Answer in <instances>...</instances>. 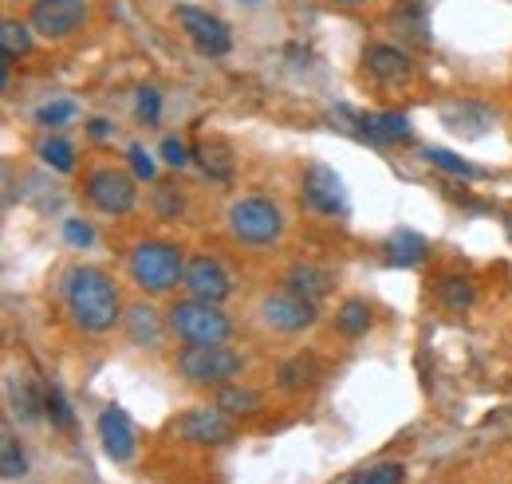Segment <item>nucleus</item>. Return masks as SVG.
<instances>
[{"instance_id":"1","label":"nucleus","mask_w":512,"mask_h":484,"mask_svg":"<svg viewBox=\"0 0 512 484\" xmlns=\"http://www.w3.org/2000/svg\"><path fill=\"white\" fill-rule=\"evenodd\" d=\"M64 303L71 311V323L91 335L111 331L119 323V307H123L115 280L91 264H79L64 276Z\"/></svg>"},{"instance_id":"2","label":"nucleus","mask_w":512,"mask_h":484,"mask_svg":"<svg viewBox=\"0 0 512 484\" xmlns=\"http://www.w3.org/2000/svg\"><path fill=\"white\" fill-rule=\"evenodd\" d=\"M127 272L142 292L162 296V292H170L178 280H186V256H182L178 244H170V241H142V244H134V252H130Z\"/></svg>"},{"instance_id":"3","label":"nucleus","mask_w":512,"mask_h":484,"mask_svg":"<svg viewBox=\"0 0 512 484\" xmlns=\"http://www.w3.org/2000/svg\"><path fill=\"white\" fill-rule=\"evenodd\" d=\"M241 370H245V359L225 343H190L178 351V374L190 386L221 390V386H233Z\"/></svg>"},{"instance_id":"4","label":"nucleus","mask_w":512,"mask_h":484,"mask_svg":"<svg viewBox=\"0 0 512 484\" xmlns=\"http://www.w3.org/2000/svg\"><path fill=\"white\" fill-rule=\"evenodd\" d=\"M170 331L186 343H229L233 323L209 300H182L170 307Z\"/></svg>"},{"instance_id":"5","label":"nucleus","mask_w":512,"mask_h":484,"mask_svg":"<svg viewBox=\"0 0 512 484\" xmlns=\"http://www.w3.org/2000/svg\"><path fill=\"white\" fill-rule=\"evenodd\" d=\"M229 233L241 244H272L284 233V213L268 197H241L229 209Z\"/></svg>"},{"instance_id":"6","label":"nucleus","mask_w":512,"mask_h":484,"mask_svg":"<svg viewBox=\"0 0 512 484\" xmlns=\"http://www.w3.org/2000/svg\"><path fill=\"white\" fill-rule=\"evenodd\" d=\"M316 319H320L316 303L304 300V296L292 292V288L268 292V296L260 300V323L272 327V331H280V335H300V331L316 327Z\"/></svg>"},{"instance_id":"7","label":"nucleus","mask_w":512,"mask_h":484,"mask_svg":"<svg viewBox=\"0 0 512 484\" xmlns=\"http://www.w3.org/2000/svg\"><path fill=\"white\" fill-rule=\"evenodd\" d=\"M83 189H87V201L99 213H107V217H127L130 209L138 205V185H134V178L123 174V170H115V166L91 170Z\"/></svg>"},{"instance_id":"8","label":"nucleus","mask_w":512,"mask_h":484,"mask_svg":"<svg viewBox=\"0 0 512 484\" xmlns=\"http://www.w3.org/2000/svg\"><path fill=\"white\" fill-rule=\"evenodd\" d=\"M174 16H178L182 32L190 36V44L201 56H225L233 48V32H229V24L221 16H213V12L197 8V4H178Z\"/></svg>"},{"instance_id":"9","label":"nucleus","mask_w":512,"mask_h":484,"mask_svg":"<svg viewBox=\"0 0 512 484\" xmlns=\"http://www.w3.org/2000/svg\"><path fill=\"white\" fill-rule=\"evenodd\" d=\"M28 24L44 40H67L87 24V0H32Z\"/></svg>"},{"instance_id":"10","label":"nucleus","mask_w":512,"mask_h":484,"mask_svg":"<svg viewBox=\"0 0 512 484\" xmlns=\"http://www.w3.org/2000/svg\"><path fill=\"white\" fill-rule=\"evenodd\" d=\"M304 205L320 217H343L347 213V189H343V178L327 166V162H312L304 170V189H300Z\"/></svg>"},{"instance_id":"11","label":"nucleus","mask_w":512,"mask_h":484,"mask_svg":"<svg viewBox=\"0 0 512 484\" xmlns=\"http://www.w3.org/2000/svg\"><path fill=\"white\" fill-rule=\"evenodd\" d=\"M174 433L190 445H225L233 441V418L221 406H193L174 422Z\"/></svg>"},{"instance_id":"12","label":"nucleus","mask_w":512,"mask_h":484,"mask_svg":"<svg viewBox=\"0 0 512 484\" xmlns=\"http://www.w3.org/2000/svg\"><path fill=\"white\" fill-rule=\"evenodd\" d=\"M182 284L190 288L193 300L221 303L233 296V276H229V268L217 256H193L190 264H186V280Z\"/></svg>"},{"instance_id":"13","label":"nucleus","mask_w":512,"mask_h":484,"mask_svg":"<svg viewBox=\"0 0 512 484\" xmlns=\"http://www.w3.org/2000/svg\"><path fill=\"white\" fill-rule=\"evenodd\" d=\"M99 441H103V453L115 465H130L138 457V433L130 425L127 410H119V406H107L99 414Z\"/></svg>"},{"instance_id":"14","label":"nucleus","mask_w":512,"mask_h":484,"mask_svg":"<svg viewBox=\"0 0 512 484\" xmlns=\"http://www.w3.org/2000/svg\"><path fill=\"white\" fill-rule=\"evenodd\" d=\"M363 67H367V75H371L379 87H406V83L414 79L410 56L398 52V48H390V44H371V48L363 52Z\"/></svg>"},{"instance_id":"15","label":"nucleus","mask_w":512,"mask_h":484,"mask_svg":"<svg viewBox=\"0 0 512 484\" xmlns=\"http://www.w3.org/2000/svg\"><path fill=\"white\" fill-rule=\"evenodd\" d=\"M359 134L375 146H406L414 138V126L398 111H379V115H363L359 119Z\"/></svg>"},{"instance_id":"16","label":"nucleus","mask_w":512,"mask_h":484,"mask_svg":"<svg viewBox=\"0 0 512 484\" xmlns=\"http://www.w3.org/2000/svg\"><path fill=\"white\" fill-rule=\"evenodd\" d=\"M4 394H8L12 414H16L24 425H32L44 418V398L36 394V382H32L28 374H8V378H4Z\"/></svg>"},{"instance_id":"17","label":"nucleus","mask_w":512,"mask_h":484,"mask_svg":"<svg viewBox=\"0 0 512 484\" xmlns=\"http://www.w3.org/2000/svg\"><path fill=\"white\" fill-rule=\"evenodd\" d=\"M426 252H430V244H426L422 233H414V229H398L383 244V260L390 268H414V264L426 260Z\"/></svg>"},{"instance_id":"18","label":"nucleus","mask_w":512,"mask_h":484,"mask_svg":"<svg viewBox=\"0 0 512 484\" xmlns=\"http://www.w3.org/2000/svg\"><path fill=\"white\" fill-rule=\"evenodd\" d=\"M320 374H323V366L316 355H292L288 363H280V370H276V386H280L284 394H300V390L316 386Z\"/></svg>"},{"instance_id":"19","label":"nucleus","mask_w":512,"mask_h":484,"mask_svg":"<svg viewBox=\"0 0 512 484\" xmlns=\"http://www.w3.org/2000/svg\"><path fill=\"white\" fill-rule=\"evenodd\" d=\"M442 122H446L453 134L481 138V134L493 126V115H489L485 107H473V103H446V107H442Z\"/></svg>"},{"instance_id":"20","label":"nucleus","mask_w":512,"mask_h":484,"mask_svg":"<svg viewBox=\"0 0 512 484\" xmlns=\"http://www.w3.org/2000/svg\"><path fill=\"white\" fill-rule=\"evenodd\" d=\"M127 335L130 343L150 347V351L162 343V319H158V311L150 303H134L127 311Z\"/></svg>"},{"instance_id":"21","label":"nucleus","mask_w":512,"mask_h":484,"mask_svg":"<svg viewBox=\"0 0 512 484\" xmlns=\"http://www.w3.org/2000/svg\"><path fill=\"white\" fill-rule=\"evenodd\" d=\"M284 288L300 292L304 300L320 303L323 296H327V288H331V272H323L316 264H296V268L284 276Z\"/></svg>"},{"instance_id":"22","label":"nucleus","mask_w":512,"mask_h":484,"mask_svg":"<svg viewBox=\"0 0 512 484\" xmlns=\"http://www.w3.org/2000/svg\"><path fill=\"white\" fill-rule=\"evenodd\" d=\"M217 406L229 414V418H253L264 410V398L249 390V386H221V394H217Z\"/></svg>"},{"instance_id":"23","label":"nucleus","mask_w":512,"mask_h":484,"mask_svg":"<svg viewBox=\"0 0 512 484\" xmlns=\"http://www.w3.org/2000/svg\"><path fill=\"white\" fill-rule=\"evenodd\" d=\"M438 303L446 311H469L477 303V288L469 276H442L438 280Z\"/></svg>"},{"instance_id":"24","label":"nucleus","mask_w":512,"mask_h":484,"mask_svg":"<svg viewBox=\"0 0 512 484\" xmlns=\"http://www.w3.org/2000/svg\"><path fill=\"white\" fill-rule=\"evenodd\" d=\"M335 327H339V335H347V339L367 335V331H371V307H367V300L339 303V311H335Z\"/></svg>"},{"instance_id":"25","label":"nucleus","mask_w":512,"mask_h":484,"mask_svg":"<svg viewBox=\"0 0 512 484\" xmlns=\"http://www.w3.org/2000/svg\"><path fill=\"white\" fill-rule=\"evenodd\" d=\"M193 158L201 162V170H205L209 178H217V182L233 178V158H229V146H225V142H201V146L193 150Z\"/></svg>"},{"instance_id":"26","label":"nucleus","mask_w":512,"mask_h":484,"mask_svg":"<svg viewBox=\"0 0 512 484\" xmlns=\"http://www.w3.org/2000/svg\"><path fill=\"white\" fill-rule=\"evenodd\" d=\"M0 48H4V60L28 56V52H32V24L4 20V24H0Z\"/></svg>"},{"instance_id":"27","label":"nucleus","mask_w":512,"mask_h":484,"mask_svg":"<svg viewBox=\"0 0 512 484\" xmlns=\"http://www.w3.org/2000/svg\"><path fill=\"white\" fill-rule=\"evenodd\" d=\"M430 166H438V170H446L453 178H485V170H477L473 162H465V158H457L453 150H442V146H426V154H422Z\"/></svg>"},{"instance_id":"28","label":"nucleus","mask_w":512,"mask_h":484,"mask_svg":"<svg viewBox=\"0 0 512 484\" xmlns=\"http://www.w3.org/2000/svg\"><path fill=\"white\" fill-rule=\"evenodd\" d=\"M40 158H44V166H52L56 174H71L75 170V146L60 138V134H52V138H44L40 142Z\"/></svg>"},{"instance_id":"29","label":"nucleus","mask_w":512,"mask_h":484,"mask_svg":"<svg viewBox=\"0 0 512 484\" xmlns=\"http://www.w3.org/2000/svg\"><path fill=\"white\" fill-rule=\"evenodd\" d=\"M406 481V465L402 461H375L367 469H359L347 484H402Z\"/></svg>"},{"instance_id":"30","label":"nucleus","mask_w":512,"mask_h":484,"mask_svg":"<svg viewBox=\"0 0 512 484\" xmlns=\"http://www.w3.org/2000/svg\"><path fill=\"white\" fill-rule=\"evenodd\" d=\"M44 418L56 425V429H64V433L75 429V414H71V406H67L60 386H48V390H44Z\"/></svg>"},{"instance_id":"31","label":"nucleus","mask_w":512,"mask_h":484,"mask_svg":"<svg viewBox=\"0 0 512 484\" xmlns=\"http://www.w3.org/2000/svg\"><path fill=\"white\" fill-rule=\"evenodd\" d=\"M0 473L8 481H16V477L28 473V461H24V453H20V445H16V437H12L8 425H4V437H0Z\"/></svg>"},{"instance_id":"32","label":"nucleus","mask_w":512,"mask_h":484,"mask_svg":"<svg viewBox=\"0 0 512 484\" xmlns=\"http://www.w3.org/2000/svg\"><path fill=\"white\" fill-rule=\"evenodd\" d=\"M154 209H158V217L174 221V217L186 209V197H182L174 185H158V189H154Z\"/></svg>"},{"instance_id":"33","label":"nucleus","mask_w":512,"mask_h":484,"mask_svg":"<svg viewBox=\"0 0 512 484\" xmlns=\"http://www.w3.org/2000/svg\"><path fill=\"white\" fill-rule=\"evenodd\" d=\"M71 115H75V103H71V99H56V103H44V107L36 111V122H40V126H64Z\"/></svg>"},{"instance_id":"34","label":"nucleus","mask_w":512,"mask_h":484,"mask_svg":"<svg viewBox=\"0 0 512 484\" xmlns=\"http://www.w3.org/2000/svg\"><path fill=\"white\" fill-rule=\"evenodd\" d=\"M158 115H162V95H158L154 87H142V91H138V119L158 122Z\"/></svg>"},{"instance_id":"35","label":"nucleus","mask_w":512,"mask_h":484,"mask_svg":"<svg viewBox=\"0 0 512 484\" xmlns=\"http://www.w3.org/2000/svg\"><path fill=\"white\" fill-rule=\"evenodd\" d=\"M64 241L71 244V248H87V244L95 241V229L87 225V221H64Z\"/></svg>"},{"instance_id":"36","label":"nucleus","mask_w":512,"mask_h":484,"mask_svg":"<svg viewBox=\"0 0 512 484\" xmlns=\"http://www.w3.org/2000/svg\"><path fill=\"white\" fill-rule=\"evenodd\" d=\"M162 158H166V166H174V170H182V166H190V146L186 142H178V138H166L162 142Z\"/></svg>"},{"instance_id":"37","label":"nucleus","mask_w":512,"mask_h":484,"mask_svg":"<svg viewBox=\"0 0 512 484\" xmlns=\"http://www.w3.org/2000/svg\"><path fill=\"white\" fill-rule=\"evenodd\" d=\"M130 166H134V174L142 178V182H154V174H158V166H154V158L142 150V146H130Z\"/></svg>"},{"instance_id":"38","label":"nucleus","mask_w":512,"mask_h":484,"mask_svg":"<svg viewBox=\"0 0 512 484\" xmlns=\"http://www.w3.org/2000/svg\"><path fill=\"white\" fill-rule=\"evenodd\" d=\"M87 130H91V138H107V134H111V122H107V119H91V122H87Z\"/></svg>"},{"instance_id":"39","label":"nucleus","mask_w":512,"mask_h":484,"mask_svg":"<svg viewBox=\"0 0 512 484\" xmlns=\"http://www.w3.org/2000/svg\"><path fill=\"white\" fill-rule=\"evenodd\" d=\"M331 4H343V8H359V4H367V0H331Z\"/></svg>"},{"instance_id":"40","label":"nucleus","mask_w":512,"mask_h":484,"mask_svg":"<svg viewBox=\"0 0 512 484\" xmlns=\"http://www.w3.org/2000/svg\"><path fill=\"white\" fill-rule=\"evenodd\" d=\"M245 4H256V0H245Z\"/></svg>"}]
</instances>
